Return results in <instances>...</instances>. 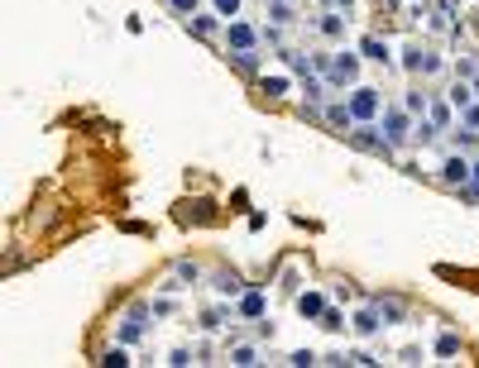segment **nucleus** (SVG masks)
I'll list each match as a JSON object with an SVG mask.
<instances>
[{"instance_id": "473e14b6", "label": "nucleus", "mask_w": 479, "mask_h": 368, "mask_svg": "<svg viewBox=\"0 0 479 368\" xmlns=\"http://www.w3.org/2000/svg\"><path fill=\"white\" fill-rule=\"evenodd\" d=\"M475 72H479V63L470 58V53H465V58H456V77H465V82H470Z\"/></svg>"}, {"instance_id": "2eb2a0df", "label": "nucleus", "mask_w": 479, "mask_h": 368, "mask_svg": "<svg viewBox=\"0 0 479 368\" xmlns=\"http://www.w3.org/2000/svg\"><path fill=\"white\" fill-rule=\"evenodd\" d=\"M196 282H201V268H196L192 259H178V263H173V277H168L163 287H168V292H178V287H196Z\"/></svg>"}, {"instance_id": "9b49d317", "label": "nucleus", "mask_w": 479, "mask_h": 368, "mask_svg": "<svg viewBox=\"0 0 479 368\" xmlns=\"http://www.w3.org/2000/svg\"><path fill=\"white\" fill-rule=\"evenodd\" d=\"M350 330H355L360 340H374V335L383 330V316H379V306H374V301H369V306H360V311L350 316Z\"/></svg>"}, {"instance_id": "423d86ee", "label": "nucleus", "mask_w": 479, "mask_h": 368, "mask_svg": "<svg viewBox=\"0 0 479 368\" xmlns=\"http://www.w3.org/2000/svg\"><path fill=\"white\" fill-rule=\"evenodd\" d=\"M149 316H154V306H149V301L130 306V311L120 316V330H115V340H120V345H139V340L149 335Z\"/></svg>"}, {"instance_id": "58836bf2", "label": "nucleus", "mask_w": 479, "mask_h": 368, "mask_svg": "<svg viewBox=\"0 0 479 368\" xmlns=\"http://www.w3.org/2000/svg\"><path fill=\"white\" fill-rule=\"evenodd\" d=\"M321 5H326V10H350L355 0H321Z\"/></svg>"}, {"instance_id": "412c9836", "label": "nucleus", "mask_w": 479, "mask_h": 368, "mask_svg": "<svg viewBox=\"0 0 479 368\" xmlns=\"http://www.w3.org/2000/svg\"><path fill=\"white\" fill-rule=\"evenodd\" d=\"M431 354H436V359H456V354H460V335H456V330H441L436 345H431Z\"/></svg>"}, {"instance_id": "a878e982", "label": "nucleus", "mask_w": 479, "mask_h": 368, "mask_svg": "<svg viewBox=\"0 0 479 368\" xmlns=\"http://www.w3.org/2000/svg\"><path fill=\"white\" fill-rule=\"evenodd\" d=\"M427 120H436L441 129H451V120H456V105H451V100H431V105H427Z\"/></svg>"}, {"instance_id": "aec40b11", "label": "nucleus", "mask_w": 479, "mask_h": 368, "mask_svg": "<svg viewBox=\"0 0 479 368\" xmlns=\"http://www.w3.org/2000/svg\"><path fill=\"white\" fill-rule=\"evenodd\" d=\"M316 29H321V39H345V14L340 10H326L316 19Z\"/></svg>"}, {"instance_id": "e433bc0d", "label": "nucleus", "mask_w": 479, "mask_h": 368, "mask_svg": "<svg viewBox=\"0 0 479 368\" xmlns=\"http://www.w3.org/2000/svg\"><path fill=\"white\" fill-rule=\"evenodd\" d=\"M168 5H173V10H178V14H183V19H187V14H196V10H201V0H168Z\"/></svg>"}, {"instance_id": "7ed1b4c3", "label": "nucleus", "mask_w": 479, "mask_h": 368, "mask_svg": "<svg viewBox=\"0 0 479 368\" xmlns=\"http://www.w3.org/2000/svg\"><path fill=\"white\" fill-rule=\"evenodd\" d=\"M345 139H350V144L360 149V153H374V158H393V153H398V149H393V144L383 139L379 120H360V125H355V129H350Z\"/></svg>"}, {"instance_id": "cd10ccee", "label": "nucleus", "mask_w": 479, "mask_h": 368, "mask_svg": "<svg viewBox=\"0 0 479 368\" xmlns=\"http://www.w3.org/2000/svg\"><path fill=\"white\" fill-rule=\"evenodd\" d=\"M402 105H407L412 115H427V105H431V96L422 91V87H407V91H402Z\"/></svg>"}, {"instance_id": "c9c22d12", "label": "nucleus", "mask_w": 479, "mask_h": 368, "mask_svg": "<svg viewBox=\"0 0 479 368\" xmlns=\"http://www.w3.org/2000/svg\"><path fill=\"white\" fill-rule=\"evenodd\" d=\"M460 125H470V129H479V96L470 100V105H465V110H460Z\"/></svg>"}, {"instance_id": "9d476101", "label": "nucleus", "mask_w": 479, "mask_h": 368, "mask_svg": "<svg viewBox=\"0 0 479 368\" xmlns=\"http://www.w3.org/2000/svg\"><path fill=\"white\" fill-rule=\"evenodd\" d=\"M264 311H269L264 287H245V292L235 296V316H240V321H264Z\"/></svg>"}, {"instance_id": "0eeeda50", "label": "nucleus", "mask_w": 479, "mask_h": 368, "mask_svg": "<svg viewBox=\"0 0 479 368\" xmlns=\"http://www.w3.org/2000/svg\"><path fill=\"white\" fill-rule=\"evenodd\" d=\"M259 43H264V29H254L249 19H225V53H245Z\"/></svg>"}, {"instance_id": "7c9ffc66", "label": "nucleus", "mask_w": 479, "mask_h": 368, "mask_svg": "<svg viewBox=\"0 0 479 368\" xmlns=\"http://www.w3.org/2000/svg\"><path fill=\"white\" fill-rule=\"evenodd\" d=\"M283 364H292V368H312V364H321V354H312V349H292Z\"/></svg>"}, {"instance_id": "a19ab883", "label": "nucleus", "mask_w": 479, "mask_h": 368, "mask_svg": "<svg viewBox=\"0 0 479 368\" xmlns=\"http://www.w3.org/2000/svg\"><path fill=\"white\" fill-rule=\"evenodd\" d=\"M475 182H479V153H475Z\"/></svg>"}, {"instance_id": "bb28decb", "label": "nucleus", "mask_w": 479, "mask_h": 368, "mask_svg": "<svg viewBox=\"0 0 479 368\" xmlns=\"http://www.w3.org/2000/svg\"><path fill=\"white\" fill-rule=\"evenodd\" d=\"M446 100H451V105H456V110H465V105H470V100H475V87H470V82H465V77H456V87H451V96H446Z\"/></svg>"}, {"instance_id": "4c0bfd02", "label": "nucleus", "mask_w": 479, "mask_h": 368, "mask_svg": "<svg viewBox=\"0 0 479 368\" xmlns=\"http://www.w3.org/2000/svg\"><path fill=\"white\" fill-rule=\"evenodd\" d=\"M149 306H154V316H173V301H168V296H154Z\"/></svg>"}, {"instance_id": "b1692460", "label": "nucleus", "mask_w": 479, "mask_h": 368, "mask_svg": "<svg viewBox=\"0 0 479 368\" xmlns=\"http://www.w3.org/2000/svg\"><path fill=\"white\" fill-rule=\"evenodd\" d=\"M225 359H230V364H240V368H249V364H259V349H254V345H245V340H235Z\"/></svg>"}, {"instance_id": "f704fd0d", "label": "nucleus", "mask_w": 479, "mask_h": 368, "mask_svg": "<svg viewBox=\"0 0 479 368\" xmlns=\"http://www.w3.org/2000/svg\"><path fill=\"white\" fill-rule=\"evenodd\" d=\"M264 43L269 48H283V24H264Z\"/></svg>"}, {"instance_id": "6e6552de", "label": "nucleus", "mask_w": 479, "mask_h": 368, "mask_svg": "<svg viewBox=\"0 0 479 368\" xmlns=\"http://www.w3.org/2000/svg\"><path fill=\"white\" fill-rule=\"evenodd\" d=\"M345 100H350V110H355V120H379L383 115V96H379V87H350L345 91Z\"/></svg>"}, {"instance_id": "2f4dec72", "label": "nucleus", "mask_w": 479, "mask_h": 368, "mask_svg": "<svg viewBox=\"0 0 479 368\" xmlns=\"http://www.w3.org/2000/svg\"><path fill=\"white\" fill-rule=\"evenodd\" d=\"M240 5H245V0H211V10H216L221 19H240Z\"/></svg>"}, {"instance_id": "72a5a7b5", "label": "nucleus", "mask_w": 479, "mask_h": 368, "mask_svg": "<svg viewBox=\"0 0 479 368\" xmlns=\"http://www.w3.org/2000/svg\"><path fill=\"white\" fill-rule=\"evenodd\" d=\"M163 364H173V368H187V364H196V354H192V349H173V354H168Z\"/></svg>"}, {"instance_id": "5701e85b", "label": "nucleus", "mask_w": 479, "mask_h": 368, "mask_svg": "<svg viewBox=\"0 0 479 368\" xmlns=\"http://www.w3.org/2000/svg\"><path fill=\"white\" fill-rule=\"evenodd\" d=\"M451 149H460V153H470V158H475V153H479V129H470V125H465V129H456V134H451Z\"/></svg>"}, {"instance_id": "f257e3e1", "label": "nucleus", "mask_w": 479, "mask_h": 368, "mask_svg": "<svg viewBox=\"0 0 479 368\" xmlns=\"http://www.w3.org/2000/svg\"><path fill=\"white\" fill-rule=\"evenodd\" d=\"M360 63H365V53H360V48H355V53H350V48H340V53H331V67H326V72H321V77H326V87H331V91H350V87H360Z\"/></svg>"}, {"instance_id": "393cba45", "label": "nucleus", "mask_w": 479, "mask_h": 368, "mask_svg": "<svg viewBox=\"0 0 479 368\" xmlns=\"http://www.w3.org/2000/svg\"><path fill=\"white\" fill-rule=\"evenodd\" d=\"M96 364H105V368H125V364H134V359H130V345H120V340H115V345H110V349H105Z\"/></svg>"}, {"instance_id": "6ab92c4d", "label": "nucleus", "mask_w": 479, "mask_h": 368, "mask_svg": "<svg viewBox=\"0 0 479 368\" xmlns=\"http://www.w3.org/2000/svg\"><path fill=\"white\" fill-rule=\"evenodd\" d=\"M374 306H379L383 325H402V321H407V306H402L398 296H374Z\"/></svg>"}, {"instance_id": "ea45409f", "label": "nucleus", "mask_w": 479, "mask_h": 368, "mask_svg": "<svg viewBox=\"0 0 479 368\" xmlns=\"http://www.w3.org/2000/svg\"><path fill=\"white\" fill-rule=\"evenodd\" d=\"M470 87H475V96H479V72H475V77H470Z\"/></svg>"}, {"instance_id": "c85d7f7f", "label": "nucleus", "mask_w": 479, "mask_h": 368, "mask_svg": "<svg viewBox=\"0 0 479 368\" xmlns=\"http://www.w3.org/2000/svg\"><path fill=\"white\" fill-rule=\"evenodd\" d=\"M316 325H321V330H331V335H340V330H345V325H350V321H345V311H336V306H326V311H321V321H316Z\"/></svg>"}, {"instance_id": "ddd939ff", "label": "nucleus", "mask_w": 479, "mask_h": 368, "mask_svg": "<svg viewBox=\"0 0 479 368\" xmlns=\"http://www.w3.org/2000/svg\"><path fill=\"white\" fill-rule=\"evenodd\" d=\"M211 292H216V296H230V301H235V296L245 292V277L235 273V268H216V273H211Z\"/></svg>"}, {"instance_id": "20e7f679", "label": "nucleus", "mask_w": 479, "mask_h": 368, "mask_svg": "<svg viewBox=\"0 0 479 368\" xmlns=\"http://www.w3.org/2000/svg\"><path fill=\"white\" fill-rule=\"evenodd\" d=\"M436 182L451 186V191H456V186H465V182H475V158H470V153H460V149H456V153H446V158H441V168H436Z\"/></svg>"}, {"instance_id": "dca6fc26", "label": "nucleus", "mask_w": 479, "mask_h": 368, "mask_svg": "<svg viewBox=\"0 0 479 368\" xmlns=\"http://www.w3.org/2000/svg\"><path fill=\"white\" fill-rule=\"evenodd\" d=\"M216 29H221V14H216V10H211V14H201V10L187 14V34L192 39H216Z\"/></svg>"}, {"instance_id": "a211bd4d", "label": "nucleus", "mask_w": 479, "mask_h": 368, "mask_svg": "<svg viewBox=\"0 0 479 368\" xmlns=\"http://www.w3.org/2000/svg\"><path fill=\"white\" fill-rule=\"evenodd\" d=\"M321 311H326V296L321 292H297V316L302 321H321Z\"/></svg>"}, {"instance_id": "4be33fe9", "label": "nucleus", "mask_w": 479, "mask_h": 368, "mask_svg": "<svg viewBox=\"0 0 479 368\" xmlns=\"http://www.w3.org/2000/svg\"><path fill=\"white\" fill-rule=\"evenodd\" d=\"M287 87H292V82H287L283 72H264V77H259V91L269 96V100H278V96H287Z\"/></svg>"}, {"instance_id": "1a4fd4ad", "label": "nucleus", "mask_w": 479, "mask_h": 368, "mask_svg": "<svg viewBox=\"0 0 479 368\" xmlns=\"http://www.w3.org/2000/svg\"><path fill=\"white\" fill-rule=\"evenodd\" d=\"M321 125H331L336 134H350V129L360 125V120H355L350 100H345V96H336V100H326V105H321Z\"/></svg>"}, {"instance_id": "f3484780", "label": "nucleus", "mask_w": 479, "mask_h": 368, "mask_svg": "<svg viewBox=\"0 0 479 368\" xmlns=\"http://www.w3.org/2000/svg\"><path fill=\"white\" fill-rule=\"evenodd\" d=\"M230 58V67H240L245 77H259V67H264V53L259 48H245V53H225Z\"/></svg>"}, {"instance_id": "c756f323", "label": "nucleus", "mask_w": 479, "mask_h": 368, "mask_svg": "<svg viewBox=\"0 0 479 368\" xmlns=\"http://www.w3.org/2000/svg\"><path fill=\"white\" fill-rule=\"evenodd\" d=\"M292 0H269V24H292Z\"/></svg>"}, {"instance_id": "f03ea898", "label": "nucleus", "mask_w": 479, "mask_h": 368, "mask_svg": "<svg viewBox=\"0 0 479 368\" xmlns=\"http://www.w3.org/2000/svg\"><path fill=\"white\" fill-rule=\"evenodd\" d=\"M379 129H383V139H388L393 149H407V144H412V134H417V115H412L407 105H383Z\"/></svg>"}, {"instance_id": "39448f33", "label": "nucleus", "mask_w": 479, "mask_h": 368, "mask_svg": "<svg viewBox=\"0 0 479 368\" xmlns=\"http://www.w3.org/2000/svg\"><path fill=\"white\" fill-rule=\"evenodd\" d=\"M441 67H446L441 53H431V48H422V43H407V48H402V72H412V77H436Z\"/></svg>"}, {"instance_id": "4468645a", "label": "nucleus", "mask_w": 479, "mask_h": 368, "mask_svg": "<svg viewBox=\"0 0 479 368\" xmlns=\"http://www.w3.org/2000/svg\"><path fill=\"white\" fill-rule=\"evenodd\" d=\"M355 48H360V53H365V63H383V67H388V63H393V48H388V43H383L379 34H360V43H355Z\"/></svg>"}, {"instance_id": "f8f14e48", "label": "nucleus", "mask_w": 479, "mask_h": 368, "mask_svg": "<svg viewBox=\"0 0 479 368\" xmlns=\"http://www.w3.org/2000/svg\"><path fill=\"white\" fill-rule=\"evenodd\" d=\"M225 321H240V316H235V301H230V296H221L216 306H206V311L196 316V325H201V330H221Z\"/></svg>"}]
</instances>
